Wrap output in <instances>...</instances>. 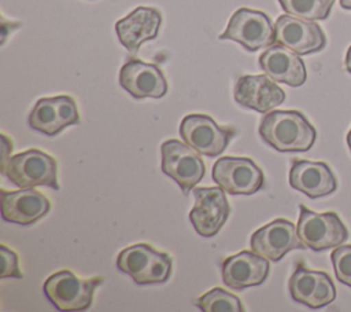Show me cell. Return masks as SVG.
<instances>
[{"label":"cell","instance_id":"30","mask_svg":"<svg viewBox=\"0 0 351 312\" xmlns=\"http://www.w3.org/2000/svg\"><path fill=\"white\" fill-rule=\"evenodd\" d=\"M347 144H348V148H350V151H351V129H350V132L347 133Z\"/></svg>","mask_w":351,"mask_h":312},{"label":"cell","instance_id":"24","mask_svg":"<svg viewBox=\"0 0 351 312\" xmlns=\"http://www.w3.org/2000/svg\"><path fill=\"white\" fill-rule=\"evenodd\" d=\"M336 279L351 287V245H340L330 253Z\"/></svg>","mask_w":351,"mask_h":312},{"label":"cell","instance_id":"7","mask_svg":"<svg viewBox=\"0 0 351 312\" xmlns=\"http://www.w3.org/2000/svg\"><path fill=\"white\" fill-rule=\"evenodd\" d=\"M162 172L171 177L188 195L191 190L203 179L206 166L199 153L186 143L176 139L165 140L160 146Z\"/></svg>","mask_w":351,"mask_h":312},{"label":"cell","instance_id":"18","mask_svg":"<svg viewBox=\"0 0 351 312\" xmlns=\"http://www.w3.org/2000/svg\"><path fill=\"white\" fill-rule=\"evenodd\" d=\"M160 23L162 14L159 10L140 5L125 18L117 21L115 32L121 44L130 54H137L143 43L156 38Z\"/></svg>","mask_w":351,"mask_h":312},{"label":"cell","instance_id":"5","mask_svg":"<svg viewBox=\"0 0 351 312\" xmlns=\"http://www.w3.org/2000/svg\"><path fill=\"white\" fill-rule=\"evenodd\" d=\"M296 228L304 246L314 252L335 249L348 238V230L337 213H315L302 203Z\"/></svg>","mask_w":351,"mask_h":312},{"label":"cell","instance_id":"13","mask_svg":"<svg viewBox=\"0 0 351 312\" xmlns=\"http://www.w3.org/2000/svg\"><path fill=\"white\" fill-rule=\"evenodd\" d=\"M274 33L277 44H281L299 55L318 52L326 45V36L317 22L289 14L277 18Z\"/></svg>","mask_w":351,"mask_h":312},{"label":"cell","instance_id":"23","mask_svg":"<svg viewBox=\"0 0 351 312\" xmlns=\"http://www.w3.org/2000/svg\"><path fill=\"white\" fill-rule=\"evenodd\" d=\"M195 305L203 312H243L241 301L229 291L214 287L195 301Z\"/></svg>","mask_w":351,"mask_h":312},{"label":"cell","instance_id":"14","mask_svg":"<svg viewBox=\"0 0 351 312\" xmlns=\"http://www.w3.org/2000/svg\"><path fill=\"white\" fill-rule=\"evenodd\" d=\"M251 250L263 256L270 261H280L288 252L304 249L298 228L285 219L274 221L258 228L250 238Z\"/></svg>","mask_w":351,"mask_h":312},{"label":"cell","instance_id":"8","mask_svg":"<svg viewBox=\"0 0 351 312\" xmlns=\"http://www.w3.org/2000/svg\"><path fill=\"white\" fill-rule=\"evenodd\" d=\"M234 135L233 128L219 126L206 114H188L180 124L181 139L206 157H217L223 153Z\"/></svg>","mask_w":351,"mask_h":312},{"label":"cell","instance_id":"3","mask_svg":"<svg viewBox=\"0 0 351 312\" xmlns=\"http://www.w3.org/2000/svg\"><path fill=\"white\" fill-rule=\"evenodd\" d=\"M103 280V276L82 279L70 269H62L47 278L43 290L56 309L84 311L90 307L93 293Z\"/></svg>","mask_w":351,"mask_h":312},{"label":"cell","instance_id":"29","mask_svg":"<svg viewBox=\"0 0 351 312\" xmlns=\"http://www.w3.org/2000/svg\"><path fill=\"white\" fill-rule=\"evenodd\" d=\"M339 1L344 10H351V0H339Z\"/></svg>","mask_w":351,"mask_h":312},{"label":"cell","instance_id":"22","mask_svg":"<svg viewBox=\"0 0 351 312\" xmlns=\"http://www.w3.org/2000/svg\"><path fill=\"white\" fill-rule=\"evenodd\" d=\"M285 14L308 19L324 21L329 16L335 0H278Z\"/></svg>","mask_w":351,"mask_h":312},{"label":"cell","instance_id":"28","mask_svg":"<svg viewBox=\"0 0 351 312\" xmlns=\"http://www.w3.org/2000/svg\"><path fill=\"white\" fill-rule=\"evenodd\" d=\"M344 66H346V70L351 74V45L348 47L347 52H346V58H344Z\"/></svg>","mask_w":351,"mask_h":312},{"label":"cell","instance_id":"1","mask_svg":"<svg viewBox=\"0 0 351 312\" xmlns=\"http://www.w3.org/2000/svg\"><path fill=\"white\" fill-rule=\"evenodd\" d=\"M259 136L280 153L308 151L317 137L311 122L296 110H273L259 122Z\"/></svg>","mask_w":351,"mask_h":312},{"label":"cell","instance_id":"6","mask_svg":"<svg viewBox=\"0 0 351 312\" xmlns=\"http://www.w3.org/2000/svg\"><path fill=\"white\" fill-rule=\"evenodd\" d=\"M219 40L236 41L248 52L270 47L276 43V33L270 18L258 10L241 7L233 12Z\"/></svg>","mask_w":351,"mask_h":312},{"label":"cell","instance_id":"26","mask_svg":"<svg viewBox=\"0 0 351 312\" xmlns=\"http://www.w3.org/2000/svg\"><path fill=\"white\" fill-rule=\"evenodd\" d=\"M1 147H3V154H1V173L4 172V168L10 159V153L12 151V143L11 140L4 135L1 133Z\"/></svg>","mask_w":351,"mask_h":312},{"label":"cell","instance_id":"16","mask_svg":"<svg viewBox=\"0 0 351 312\" xmlns=\"http://www.w3.org/2000/svg\"><path fill=\"white\" fill-rule=\"evenodd\" d=\"M119 85L136 99H159L167 92V81L162 70L140 59H129L119 70Z\"/></svg>","mask_w":351,"mask_h":312},{"label":"cell","instance_id":"17","mask_svg":"<svg viewBox=\"0 0 351 312\" xmlns=\"http://www.w3.org/2000/svg\"><path fill=\"white\" fill-rule=\"evenodd\" d=\"M223 283L233 290L262 285L269 275V261L254 250L226 257L221 265Z\"/></svg>","mask_w":351,"mask_h":312},{"label":"cell","instance_id":"15","mask_svg":"<svg viewBox=\"0 0 351 312\" xmlns=\"http://www.w3.org/2000/svg\"><path fill=\"white\" fill-rule=\"evenodd\" d=\"M233 98L237 104L265 114L285 100V92L269 76L247 74L237 78Z\"/></svg>","mask_w":351,"mask_h":312},{"label":"cell","instance_id":"10","mask_svg":"<svg viewBox=\"0 0 351 312\" xmlns=\"http://www.w3.org/2000/svg\"><path fill=\"white\" fill-rule=\"evenodd\" d=\"M195 205L189 212V220L195 231L204 238L219 232L230 214V206L225 190L218 187H197L193 190Z\"/></svg>","mask_w":351,"mask_h":312},{"label":"cell","instance_id":"11","mask_svg":"<svg viewBox=\"0 0 351 312\" xmlns=\"http://www.w3.org/2000/svg\"><path fill=\"white\" fill-rule=\"evenodd\" d=\"M288 290L293 301L313 309L326 307L336 298L332 278L324 271L308 269L303 261L296 263L288 280Z\"/></svg>","mask_w":351,"mask_h":312},{"label":"cell","instance_id":"25","mask_svg":"<svg viewBox=\"0 0 351 312\" xmlns=\"http://www.w3.org/2000/svg\"><path fill=\"white\" fill-rule=\"evenodd\" d=\"M0 253H1V260H3V268H1L0 278L1 279H5V278L22 279L23 274L19 269V261H18L16 253L4 245H0Z\"/></svg>","mask_w":351,"mask_h":312},{"label":"cell","instance_id":"4","mask_svg":"<svg viewBox=\"0 0 351 312\" xmlns=\"http://www.w3.org/2000/svg\"><path fill=\"white\" fill-rule=\"evenodd\" d=\"M3 173L12 184L21 188L47 186L59 190L58 162L38 148H29L10 157Z\"/></svg>","mask_w":351,"mask_h":312},{"label":"cell","instance_id":"20","mask_svg":"<svg viewBox=\"0 0 351 312\" xmlns=\"http://www.w3.org/2000/svg\"><path fill=\"white\" fill-rule=\"evenodd\" d=\"M289 186L308 198L330 195L337 188V180L330 168L322 161L293 159L289 176Z\"/></svg>","mask_w":351,"mask_h":312},{"label":"cell","instance_id":"27","mask_svg":"<svg viewBox=\"0 0 351 312\" xmlns=\"http://www.w3.org/2000/svg\"><path fill=\"white\" fill-rule=\"evenodd\" d=\"M19 26H22V23H19V22H7V21L3 18V19H1V44H4V41H5V38H7V34H8L10 32H12L14 29L19 27Z\"/></svg>","mask_w":351,"mask_h":312},{"label":"cell","instance_id":"2","mask_svg":"<svg viewBox=\"0 0 351 312\" xmlns=\"http://www.w3.org/2000/svg\"><path fill=\"white\" fill-rule=\"evenodd\" d=\"M173 260L167 253L158 252L148 243H136L121 250L117 268L129 275L137 285H159L167 282Z\"/></svg>","mask_w":351,"mask_h":312},{"label":"cell","instance_id":"12","mask_svg":"<svg viewBox=\"0 0 351 312\" xmlns=\"http://www.w3.org/2000/svg\"><path fill=\"white\" fill-rule=\"evenodd\" d=\"M27 122L32 129L55 136L66 126L80 124V113L70 95L41 98L32 109Z\"/></svg>","mask_w":351,"mask_h":312},{"label":"cell","instance_id":"21","mask_svg":"<svg viewBox=\"0 0 351 312\" xmlns=\"http://www.w3.org/2000/svg\"><path fill=\"white\" fill-rule=\"evenodd\" d=\"M259 66L271 80L289 87H300L307 78L306 66L299 54L281 44H273L262 52Z\"/></svg>","mask_w":351,"mask_h":312},{"label":"cell","instance_id":"19","mask_svg":"<svg viewBox=\"0 0 351 312\" xmlns=\"http://www.w3.org/2000/svg\"><path fill=\"white\" fill-rule=\"evenodd\" d=\"M49 209L48 198L34 188L1 190V217L8 223L30 225L44 217Z\"/></svg>","mask_w":351,"mask_h":312},{"label":"cell","instance_id":"9","mask_svg":"<svg viewBox=\"0 0 351 312\" xmlns=\"http://www.w3.org/2000/svg\"><path fill=\"white\" fill-rule=\"evenodd\" d=\"M211 175L230 195H252L265 184L262 169L247 157H221L213 165Z\"/></svg>","mask_w":351,"mask_h":312}]
</instances>
